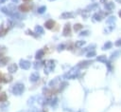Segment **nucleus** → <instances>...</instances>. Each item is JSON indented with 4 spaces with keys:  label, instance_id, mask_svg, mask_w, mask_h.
<instances>
[{
    "label": "nucleus",
    "instance_id": "1",
    "mask_svg": "<svg viewBox=\"0 0 121 112\" xmlns=\"http://www.w3.org/2000/svg\"><path fill=\"white\" fill-rule=\"evenodd\" d=\"M19 9H20V11L26 13V12H28V11L31 10V6L28 5V4H24V5H21V6L19 7Z\"/></svg>",
    "mask_w": 121,
    "mask_h": 112
},
{
    "label": "nucleus",
    "instance_id": "2",
    "mask_svg": "<svg viewBox=\"0 0 121 112\" xmlns=\"http://www.w3.org/2000/svg\"><path fill=\"white\" fill-rule=\"evenodd\" d=\"M1 79H4L2 82H5V83H7V82H11L12 80V76H10V75H3L2 77H1Z\"/></svg>",
    "mask_w": 121,
    "mask_h": 112
},
{
    "label": "nucleus",
    "instance_id": "3",
    "mask_svg": "<svg viewBox=\"0 0 121 112\" xmlns=\"http://www.w3.org/2000/svg\"><path fill=\"white\" fill-rule=\"evenodd\" d=\"M7 100V95H6V93H1V94H0V102H5Z\"/></svg>",
    "mask_w": 121,
    "mask_h": 112
},
{
    "label": "nucleus",
    "instance_id": "4",
    "mask_svg": "<svg viewBox=\"0 0 121 112\" xmlns=\"http://www.w3.org/2000/svg\"><path fill=\"white\" fill-rule=\"evenodd\" d=\"M16 69H17V68H16L15 65H11V66L9 67V71H10V72H14V71L16 70Z\"/></svg>",
    "mask_w": 121,
    "mask_h": 112
},
{
    "label": "nucleus",
    "instance_id": "5",
    "mask_svg": "<svg viewBox=\"0 0 121 112\" xmlns=\"http://www.w3.org/2000/svg\"><path fill=\"white\" fill-rule=\"evenodd\" d=\"M55 23L52 21V20H50V21H48V22H46V24H45V26H46V28H48V29H51L52 28V26L54 25Z\"/></svg>",
    "mask_w": 121,
    "mask_h": 112
},
{
    "label": "nucleus",
    "instance_id": "6",
    "mask_svg": "<svg viewBox=\"0 0 121 112\" xmlns=\"http://www.w3.org/2000/svg\"><path fill=\"white\" fill-rule=\"evenodd\" d=\"M8 61H9V59H8V58L1 59V60H0V66H1V67H2V66H4V65H5V64H6Z\"/></svg>",
    "mask_w": 121,
    "mask_h": 112
},
{
    "label": "nucleus",
    "instance_id": "7",
    "mask_svg": "<svg viewBox=\"0 0 121 112\" xmlns=\"http://www.w3.org/2000/svg\"><path fill=\"white\" fill-rule=\"evenodd\" d=\"M81 25H76V26H75V30H79V29H81Z\"/></svg>",
    "mask_w": 121,
    "mask_h": 112
},
{
    "label": "nucleus",
    "instance_id": "8",
    "mask_svg": "<svg viewBox=\"0 0 121 112\" xmlns=\"http://www.w3.org/2000/svg\"><path fill=\"white\" fill-rule=\"evenodd\" d=\"M4 1H5V0H0V2H1V3H2V2H4Z\"/></svg>",
    "mask_w": 121,
    "mask_h": 112
},
{
    "label": "nucleus",
    "instance_id": "9",
    "mask_svg": "<svg viewBox=\"0 0 121 112\" xmlns=\"http://www.w3.org/2000/svg\"><path fill=\"white\" fill-rule=\"evenodd\" d=\"M119 15H120V16H121V12H120V13H119Z\"/></svg>",
    "mask_w": 121,
    "mask_h": 112
},
{
    "label": "nucleus",
    "instance_id": "10",
    "mask_svg": "<svg viewBox=\"0 0 121 112\" xmlns=\"http://www.w3.org/2000/svg\"><path fill=\"white\" fill-rule=\"evenodd\" d=\"M25 1H29V0H25Z\"/></svg>",
    "mask_w": 121,
    "mask_h": 112
},
{
    "label": "nucleus",
    "instance_id": "11",
    "mask_svg": "<svg viewBox=\"0 0 121 112\" xmlns=\"http://www.w3.org/2000/svg\"><path fill=\"white\" fill-rule=\"evenodd\" d=\"M0 90H1V86H0Z\"/></svg>",
    "mask_w": 121,
    "mask_h": 112
},
{
    "label": "nucleus",
    "instance_id": "12",
    "mask_svg": "<svg viewBox=\"0 0 121 112\" xmlns=\"http://www.w3.org/2000/svg\"><path fill=\"white\" fill-rule=\"evenodd\" d=\"M0 56H1V55H0Z\"/></svg>",
    "mask_w": 121,
    "mask_h": 112
}]
</instances>
